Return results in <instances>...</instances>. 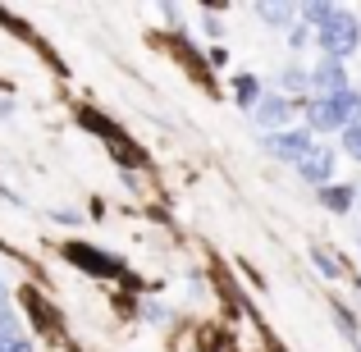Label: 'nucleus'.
<instances>
[{
    "mask_svg": "<svg viewBox=\"0 0 361 352\" xmlns=\"http://www.w3.org/2000/svg\"><path fill=\"white\" fill-rule=\"evenodd\" d=\"M307 119H311V128H325V133H334V128H353V123H361V97L357 92H338V97H316L307 106Z\"/></svg>",
    "mask_w": 361,
    "mask_h": 352,
    "instance_id": "f257e3e1",
    "label": "nucleus"
},
{
    "mask_svg": "<svg viewBox=\"0 0 361 352\" xmlns=\"http://www.w3.org/2000/svg\"><path fill=\"white\" fill-rule=\"evenodd\" d=\"M316 42L325 46V60H343V55H353L361 46V28H357V18L348 14V9H334V14L320 23Z\"/></svg>",
    "mask_w": 361,
    "mask_h": 352,
    "instance_id": "f03ea898",
    "label": "nucleus"
},
{
    "mask_svg": "<svg viewBox=\"0 0 361 352\" xmlns=\"http://www.w3.org/2000/svg\"><path fill=\"white\" fill-rule=\"evenodd\" d=\"M261 147L270 151V156H279V160H293V165H298V160L307 156V151L316 147V142H311V133H307V128H279V133H270V138H265Z\"/></svg>",
    "mask_w": 361,
    "mask_h": 352,
    "instance_id": "7ed1b4c3",
    "label": "nucleus"
},
{
    "mask_svg": "<svg viewBox=\"0 0 361 352\" xmlns=\"http://www.w3.org/2000/svg\"><path fill=\"white\" fill-rule=\"evenodd\" d=\"M298 178H307V183L325 188L329 178H334V151H329V147H320V142H316V147H311L307 156L298 160Z\"/></svg>",
    "mask_w": 361,
    "mask_h": 352,
    "instance_id": "20e7f679",
    "label": "nucleus"
},
{
    "mask_svg": "<svg viewBox=\"0 0 361 352\" xmlns=\"http://www.w3.org/2000/svg\"><path fill=\"white\" fill-rule=\"evenodd\" d=\"M311 87L320 92V97H338V92H348V69L343 60H325L311 69Z\"/></svg>",
    "mask_w": 361,
    "mask_h": 352,
    "instance_id": "39448f33",
    "label": "nucleus"
},
{
    "mask_svg": "<svg viewBox=\"0 0 361 352\" xmlns=\"http://www.w3.org/2000/svg\"><path fill=\"white\" fill-rule=\"evenodd\" d=\"M293 115V106L283 97H265V101H256V119L265 123V128H279V123H288Z\"/></svg>",
    "mask_w": 361,
    "mask_h": 352,
    "instance_id": "423d86ee",
    "label": "nucleus"
},
{
    "mask_svg": "<svg viewBox=\"0 0 361 352\" xmlns=\"http://www.w3.org/2000/svg\"><path fill=\"white\" fill-rule=\"evenodd\" d=\"M69 261L82 265V270H92V274H110V270H115V261H110V256H97V247H78V243L69 247Z\"/></svg>",
    "mask_w": 361,
    "mask_h": 352,
    "instance_id": "0eeeda50",
    "label": "nucleus"
},
{
    "mask_svg": "<svg viewBox=\"0 0 361 352\" xmlns=\"http://www.w3.org/2000/svg\"><path fill=\"white\" fill-rule=\"evenodd\" d=\"M320 197H325L329 211H348V206H353V193H348V188H325Z\"/></svg>",
    "mask_w": 361,
    "mask_h": 352,
    "instance_id": "6e6552de",
    "label": "nucleus"
},
{
    "mask_svg": "<svg viewBox=\"0 0 361 352\" xmlns=\"http://www.w3.org/2000/svg\"><path fill=\"white\" fill-rule=\"evenodd\" d=\"M256 14H261L265 23H288V18H293V9H288V5H261Z\"/></svg>",
    "mask_w": 361,
    "mask_h": 352,
    "instance_id": "1a4fd4ad",
    "label": "nucleus"
},
{
    "mask_svg": "<svg viewBox=\"0 0 361 352\" xmlns=\"http://www.w3.org/2000/svg\"><path fill=\"white\" fill-rule=\"evenodd\" d=\"M329 14H334V5H302V18H307V23H325Z\"/></svg>",
    "mask_w": 361,
    "mask_h": 352,
    "instance_id": "9d476101",
    "label": "nucleus"
},
{
    "mask_svg": "<svg viewBox=\"0 0 361 352\" xmlns=\"http://www.w3.org/2000/svg\"><path fill=\"white\" fill-rule=\"evenodd\" d=\"M343 142H348V156H357V160H361V123H353V128L343 133Z\"/></svg>",
    "mask_w": 361,
    "mask_h": 352,
    "instance_id": "9b49d317",
    "label": "nucleus"
},
{
    "mask_svg": "<svg viewBox=\"0 0 361 352\" xmlns=\"http://www.w3.org/2000/svg\"><path fill=\"white\" fill-rule=\"evenodd\" d=\"M238 97L252 106V101H256V78H238Z\"/></svg>",
    "mask_w": 361,
    "mask_h": 352,
    "instance_id": "f8f14e48",
    "label": "nucleus"
},
{
    "mask_svg": "<svg viewBox=\"0 0 361 352\" xmlns=\"http://www.w3.org/2000/svg\"><path fill=\"white\" fill-rule=\"evenodd\" d=\"M316 265H320V270H325V274H334V279H338V274H343V270H338V261H329L325 252H316Z\"/></svg>",
    "mask_w": 361,
    "mask_h": 352,
    "instance_id": "ddd939ff",
    "label": "nucleus"
},
{
    "mask_svg": "<svg viewBox=\"0 0 361 352\" xmlns=\"http://www.w3.org/2000/svg\"><path fill=\"white\" fill-rule=\"evenodd\" d=\"M288 42H293V51H302V46H307V28H293Z\"/></svg>",
    "mask_w": 361,
    "mask_h": 352,
    "instance_id": "4468645a",
    "label": "nucleus"
},
{
    "mask_svg": "<svg viewBox=\"0 0 361 352\" xmlns=\"http://www.w3.org/2000/svg\"><path fill=\"white\" fill-rule=\"evenodd\" d=\"M307 83H311L307 73H288V78H283V87H307Z\"/></svg>",
    "mask_w": 361,
    "mask_h": 352,
    "instance_id": "2eb2a0df",
    "label": "nucleus"
},
{
    "mask_svg": "<svg viewBox=\"0 0 361 352\" xmlns=\"http://www.w3.org/2000/svg\"><path fill=\"white\" fill-rule=\"evenodd\" d=\"M9 352H32V344H23V339H9Z\"/></svg>",
    "mask_w": 361,
    "mask_h": 352,
    "instance_id": "dca6fc26",
    "label": "nucleus"
},
{
    "mask_svg": "<svg viewBox=\"0 0 361 352\" xmlns=\"http://www.w3.org/2000/svg\"><path fill=\"white\" fill-rule=\"evenodd\" d=\"M0 352H9V339L5 334H0Z\"/></svg>",
    "mask_w": 361,
    "mask_h": 352,
    "instance_id": "f3484780",
    "label": "nucleus"
},
{
    "mask_svg": "<svg viewBox=\"0 0 361 352\" xmlns=\"http://www.w3.org/2000/svg\"><path fill=\"white\" fill-rule=\"evenodd\" d=\"M0 311H5V284H0Z\"/></svg>",
    "mask_w": 361,
    "mask_h": 352,
    "instance_id": "a211bd4d",
    "label": "nucleus"
}]
</instances>
